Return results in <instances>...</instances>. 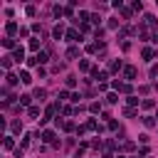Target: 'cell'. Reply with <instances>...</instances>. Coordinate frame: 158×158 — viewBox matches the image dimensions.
I'll use <instances>...</instances> for the list:
<instances>
[{"label":"cell","instance_id":"cell-1","mask_svg":"<svg viewBox=\"0 0 158 158\" xmlns=\"http://www.w3.org/2000/svg\"><path fill=\"white\" fill-rule=\"evenodd\" d=\"M67 40H69V42H81V35H79V30L69 27V30H67Z\"/></svg>","mask_w":158,"mask_h":158},{"label":"cell","instance_id":"cell-2","mask_svg":"<svg viewBox=\"0 0 158 158\" xmlns=\"http://www.w3.org/2000/svg\"><path fill=\"white\" fill-rule=\"evenodd\" d=\"M123 79H126V81H133V79H136V67H131V64L123 67Z\"/></svg>","mask_w":158,"mask_h":158},{"label":"cell","instance_id":"cell-3","mask_svg":"<svg viewBox=\"0 0 158 158\" xmlns=\"http://www.w3.org/2000/svg\"><path fill=\"white\" fill-rule=\"evenodd\" d=\"M5 32H7V37H12V35H17V32H20V27H17V22H12V20H10V22L5 25Z\"/></svg>","mask_w":158,"mask_h":158},{"label":"cell","instance_id":"cell-4","mask_svg":"<svg viewBox=\"0 0 158 158\" xmlns=\"http://www.w3.org/2000/svg\"><path fill=\"white\" fill-rule=\"evenodd\" d=\"M12 59H15V62H17V64H20V62H22V59H25V49H22V47H20V44H17V47H15V49H12Z\"/></svg>","mask_w":158,"mask_h":158},{"label":"cell","instance_id":"cell-5","mask_svg":"<svg viewBox=\"0 0 158 158\" xmlns=\"http://www.w3.org/2000/svg\"><path fill=\"white\" fill-rule=\"evenodd\" d=\"M52 35H54V40H62V37H64V35H67V32H64V25H62V22H59V25H57V27H54V30H52Z\"/></svg>","mask_w":158,"mask_h":158},{"label":"cell","instance_id":"cell-6","mask_svg":"<svg viewBox=\"0 0 158 158\" xmlns=\"http://www.w3.org/2000/svg\"><path fill=\"white\" fill-rule=\"evenodd\" d=\"M54 138H57L54 131H42V141H44V143H57Z\"/></svg>","mask_w":158,"mask_h":158},{"label":"cell","instance_id":"cell-7","mask_svg":"<svg viewBox=\"0 0 158 158\" xmlns=\"http://www.w3.org/2000/svg\"><path fill=\"white\" fill-rule=\"evenodd\" d=\"M17 79H20V77H17V74H12V72H7V74H5V81H7V86H15V84H17Z\"/></svg>","mask_w":158,"mask_h":158},{"label":"cell","instance_id":"cell-8","mask_svg":"<svg viewBox=\"0 0 158 158\" xmlns=\"http://www.w3.org/2000/svg\"><path fill=\"white\" fill-rule=\"evenodd\" d=\"M67 57H69V59H77V57H79V47H77V44H72V47L67 49Z\"/></svg>","mask_w":158,"mask_h":158},{"label":"cell","instance_id":"cell-9","mask_svg":"<svg viewBox=\"0 0 158 158\" xmlns=\"http://www.w3.org/2000/svg\"><path fill=\"white\" fill-rule=\"evenodd\" d=\"M141 57H143V59L148 62V59H153V57H156V52H153L151 47H143V52H141Z\"/></svg>","mask_w":158,"mask_h":158},{"label":"cell","instance_id":"cell-10","mask_svg":"<svg viewBox=\"0 0 158 158\" xmlns=\"http://www.w3.org/2000/svg\"><path fill=\"white\" fill-rule=\"evenodd\" d=\"M20 81H22V84H32V77H30V72H27V69H22V72H20Z\"/></svg>","mask_w":158,"mask_h":158},{"label":"cell","instance_id":"cell-11","mask_svg":"<svg viewBox=\"0 0 158 158\" xmlns=\"http://www.w3.org/2000/svg\"><path fill=\"white\" fill-rule=\"evenodd\" d=\"M141 121H143L146 128H153V126H156V118H153V116H141Z\"/></svg>","mask_w":158,"mask_h":158},{"label":"cell","instance_id":"cell-12","mask_svg":"<svg viewBox=\"0 0 158 158\" xmlns=\"http://www.w3.org/2000/svg\"><path fill=\"white\" fill-rule=\"evenodd\" d=\"M2 148H5V151L15 148V138H12V136H5V141H2Z\"/></svg>","mask_w":158,"mask_h":158},{"label":"cell","instance_id":"cell-13","mask_svg":"<svg viewBox=\"0 0 158 158\" xmlns=\"http://www.w3.org/2000/svg\"><path fill=\"white\" fill-rule=\"evenodd\" d=\"M2 47H5V49H15V40H12V37H5V40H2Z\"/></svg>","mask_w":158,"mask_h":158},{"label":"cell","instance_id":"cell-14","mask_svg":"<svg viewBox=\"0 0 158 158\" xmlns=\"http://www.w3.org/2000/svg\"><path fill=\"white\" fill-rule=\"evenodd\" d=\"M79 69H81V72H91V64H89V59H79Z\"/></svg>","mask_w":158,"mask_h":158},{"label":"cell","instance_id":"cell-15","mask_svg":"<svg viewBox=\"0 0 158 158\" xmlns=\"http://www.w3.org/2000/svg\"><path fill=\"white\" fill-rule=\"evenodd\" d=\"M10 67H12V57L5 54V57H2V69H10Z\"/></svg>","mask_w":158,"mask_h":158},{"label":"cell","instance_id":"cell-16","mask_svg":"<svg viewBox=\"0 0 158 158\" xmlns=\"http://www.w3.org/2000/svg\"><path fill=\"white\" fill-rule=\"evenodd\" d=\"M121 67H123V64H121V59H114V62L109 64V69H111V72H118Z\"/></svg>","mask_w":158,"mask_h":158},{"label":"cell","instance_id":"cell-17","mask_svg":"<svg viewBox=\"0 0 158 158\" xmlns=\"http://www.w3.org/2000/svg\"><path fill=\"white\" fill-rule=\"evenodd\" d=\"M118 91H121V94H128V96H131V91H133V89H131V84H128V81H123Z\"/></svg>","mask_w":158,"mask_h":158},{"label":"cell","instance_id":"cell-18","mask_svg":"<svg viewBox=\"0 0 158 158\" xmlns=\"http://www.w3.org/2000/svg\"><path fill=\"white\" fill-rule=\"evenodd\" d=\"M30 49H32V52H37V49H40V40H37V37H32V40H30Z\"/></svg>","mask_w":158,"mask_h":158},{"label":"cell","instance_id":"cell-19","mask_svg":"<svg viewBox=\"0 0 158 158\" xmlns=\"http://www.w3.org/2000/svg\"><path fill=\"white\" fill-rule=\"evenodd\" d=\"M35 57H37V62H40V64H44V62H47V57H49V54H47V52H37V54H35Z\"/></svg>","mask_w":158,"mask_h":158},{"label":"cell","instance_id":"cell-20","mask_svg":"<svg viewBox=\"0 0 158 158\" xmlns=\"http://www.w3.org/2000/svg\"><path fill=\"white\" fill-rule=\"evenodd\" d=\"M30 101H32L30 94H22V96H20V104H22V106H30Z\"/></svg>","mask_w":158,"mask_h":158},{"label":"cell","instance_id":"cell-21","mask_svg":"<svg viewBox=\"0 0 158 158\" xmlns=\"http://www.w3.org/2000/svg\"><path fill=\"white\" fill-rule=\"evenodd\" d=\"M141 106H143V109H153V106H156V101H153V99H143V101H141Z\"/></svg>","mask_w":158,"mask_h":158},{"label":"cell","instance_id":"cell-22","mask_svg":"<svg viewBox=\"0 0 158 158\" xmlns=\"http://www.w3.org/2000/svg\"><path fill=\"white\" fill-rule=\"evenodd\" d=\"M89 111H91V114H99V111H101V104H99V101H94V104L89 106Z\"/></svg>","mask_w":158,"mask_h":158},{"label":"cell","instance_id":"cell-23","mask_svg":"<svg viewBox=\"0 0 158 158\" xmlns=\"http://www.w3.org/2000/svg\"><path fill=\"white\" fill-rule=\"evenodd\" d=\"M62 128L64 131H74V121H62Z\"/></svg>","mask_w":158,"mask_h":158},{"label":"cell","instance_id":"cell-24","mask_svg":"<svg viewBox=\"0 0 158 158\" xmlns=\"http://www.w3.org/2000/svg\"><path fill=\"white\" fill-rule=\"evenodd\" d=\"M67 86L74 89V86H77V77H67Z\"/></svg>","mask_w":158,"mask_h":158},{"label":"cell","instance_id":"cell-25","mask_svg":"<svg viewBox=\"0 0 158 158\" xmlns=\"http://www.w3.org/2000/svg\"><path fill=\"white\" fill-rule=\"evenodd\" d=\"M106 101H109V104H116V101H118V94H106Z\"/></svg>","mask_w":158,"mask_h":158},{"label":"cell","instance_id":"cell-26","mask_svg":"<svg viewBox=\"0 0 158 158\" xmlns=\"http://www.w3.org/2000/svg\"><path fill=\"white\" fill-rule=\"evenodd\" d=\"M27 114H30V116H40V106H30Z\"/></svg>","mask_w":158,"mask_h":158},{"label":"cell","instance_id":"cell-27","mask_svg":"<svg viewBox=\"0 0 158 158\" xmlns=\"http://www.w3.org/2000/svg\"><path fill=\"white\" fill-rule=\"evenodd\" d=\"M54 15L62 17V15H64V7H62V5H54Z\"/></svg>","mask_w":158,"mask_h":158},{"label":"cell","instance_id":"cell-28","mask_svg":"<svg viewBox=\"0 0 158 158\" xmlns=\"http://www.w3.org/2000/svg\"><path fill=\"white\" fill-rule=\"evenodd\" d=\"M143 20H146V25H151V27H153V25H156V17H153V15H146V17H143Z\"/></svg>","mask_w":158,"mask_h":158},{"label":"cell","instance_id":"cell-29","mask_svg":"<svg viewBox=\"0 0 158 158\" xmlns=\"http://www.w3.org/2000/svg\"><path fill=\"white\" fill-rule=\"evenodd\" d=\"M79 32H91V27H89V22H81V25H79Z\"/></svg>","mask_w":158,"mask_h":158},{"label":"cell","instance_id":"cell-30","mask_svg":"<svg viewBox=\"0 0 158 158\" xmlns=\"http://www.w3.org/2000/svg\"><path fill=\"white\" fill-rule=\"evenodd\" d=\"M35 96H37V99H40V101H42V99H44V96H47V91H44V89H37V91H35Z\"/></svg>","mask_w":158,"mask_h":158},{"label":"cell","instance_id":"cell-31","mask_svg":"<svg viewBox=\"0 0 158 158\" xmlns=\"http://www.w3.org/2000/svg\"><path fill=\"white\" fill-rule=\"evenodd\" d=\"M136 114H138V111H136V109H131V106H128V109H123V116H136Z\"/></svg>","mask_w":158,"mask_h":158},{"label":"cell","instance_id":"cell-32","mask_svg":"<svg viewBox=\"0 0 158 158\" xmlns=\"http://www.w3.org/2000/svg\"><path fill=\"white\" fill-rule=\"evenodd\" d=\"M12 131L20 133V131H22V123H20V121H12Z\"/></svg>","mask_w":158,"mask_h":158},{"label":"cell","instance_id":"cell-33","mask_svg":"<svg viewBox=\"0 0 158 158\" xmlns=\"http://www.w3.org/2000/svg\"><path fill=\"white\" fill-rule=\"evenodd\" d=\"M25 12H27V15H30V17H32V15H35V12H37V10H35V5H27V7H25Z\"/></svg>","mask_w":158,"mask_h":158},{"label":"cell","instance_id":"cell-34","mask_svg":"<svg viewBox=\"0 0 158 158\" xmlns=\"http://www.w3.org/2000/svg\"><path fill=\"white\" fill-rule=\"evenodd\" d=\"M121 84H123V81H118V79H114V81H111V86H114V89H116V91H118V89H121Z\"/></svg>","mask_w":158,"mask_h":158},{"label":"cell","instance_id":"cell-35","mask_svg":"<svg viewBox=\"0 0 158 158\" xmlns=\"http://www.w3.org/2000/svg\"><path fill=\"white\" fill-rule=\"evenodd\" d=\"M116 158H126V156H116Z\"/></svg>","mask_w":158,"mask_h":158},{"label":"cell","instance_id":"cell-36","mask_svg":"<svg viewBox=\"0 0 158 158\" xmlns=\"http://www.w3.org/2000/svg\"><path fill=\"white\" fill-rule=\"evenodd\" d=\"M156 42H158V32H156Z\"/></svg>","mask_w":158,"mask_h":158},{"label":"cell","instance_id":"cell-37","mask_svg":"<svg viewBox=\"0 0 158 158\" xmlns=\"http://www.w3.org/2000/svg\"><path fill=\"white\" fill-rule=\"evenodd\" d=\"M156 118H158V114H156Z\"/></svg>","mask_w":158,"mask_h":158}]
</instances>
